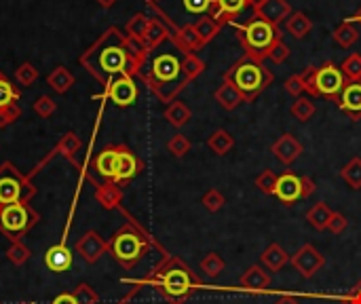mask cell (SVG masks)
Instances as JSON below:
<instances>
[{"instance_id": "obj_1", "label": "cell", "mask_w": 361, "mask_h": 304, "mask_svg": "<svg viewBox=\"0 0 361 304\" xmlns=\"http://www.w3.org/2000/svg\"><path fill=\"white\" fill-rule=\"evenodd\" d=\"M81 66L104 85V89L121 77H140L142 68L129 55L127 34L119 28H108L83 55Z\"/></svg>"}, {"instance_id": "obj_2", "label": "cell", "mask_w": 361, "mask_h": 304, "mask_svg": "<svg viewBox=\"0 0 361 304\" xmlns=\"http://www.w3.org/2000/svg\"><path fill=\"white\" fill-rule=\"evenodd\" d=\"M182 62H184V53L169 39L148 53L140 79L161 102L171 104L190 85V81L184 74Z\"/></svg>"}, {"instance_id": "obj_3", "label": "cell", "mask_w": 361, "mask_h": 304, "mask_svg": "<svg viewBox=\"0 0 361 304\" xmlns=\"http://www.w3.org/2000/svg\"><path fill=\"white\" fill-rule=\"evenodd\" d=\"M133 285H152L169 304H184L199 287L201 281L190 270V266L169 253H163V260L152 268V272L142 281H129Z\"/></svg>"}, {"instance_id": "obj_4", "label": "cell", "mask_w": 361, "mask_h": 304, "mask_svg": "<svg viewBox=\"0 0 361 304\" xmlns=\"http://www.w3.org/2000/svg\"><path fill=\"white\" fill-rule=\"evenodd\" d=\"M152 239L150 234L136 222V220H127L108 241V251L112 253V258L127 270H131L152 247Z\"/></svg>"}, {"instance_id": "obj_5", "label": "cell", "mask_w": 361, "mask_h": 304, "mask_svg": "<svg viewBox=\"0 0 361 304\" xmlns=\"http://www.w3.org/2000/svg\"><path fill=\"white\" fill-rule=\"evenodd\" d=\"M235 30H237V39L243 47L245 58H249L254 62L268 60V51L273 49V45L283 39L281 28H277L256 15H251L243 24H235Z\"/></svg>"}, {"instance_id": "obj_6", "label": "cell", "mask_w": 361, "mask_h": 304, "mask_svg": "<svg viewBox=\"0 0 361 304\" xmlns=\"http://www.w3.org/2000/svg\"><path fill=\"white\" fill-rule=\"evenodd\" d=\"M224 79L237 85L245 102H254L273 83V72L264 66V62H254L249 58H243L224 72Z\"/></svg>"}, {"instance_id": "obj_7", "label": "cell", "mask_w": 361, "mask_h": 304, "mask_svg": "<svg viewBox=\"0 0 361 304\" xmlns=\"http://www.w3.org/2000/svg\"><path fill=\"white\" fill-rule=\"evenodd\" d=\"M300 77L304 81V91L308 98H327L332 102H338L346 85L342 70L334 62H325L319 68L308 66L300 72Z\"/></svg>"}, {"instance_id": "obj_8", "label": "cell", "mask_w": 361, "mask_h": 304, "mask_svg": "<svg viewBox=\"0 0 361 304\" xmlns=\"http://www.w3.org/2000/svg\"><path fill=\"white\" fill-rule=\"evenodd\" d=\"M37 188L32 182L18 171L13 163L0 165V207L11 203H28L34 197Z\"/></svg>"}, {"instance_id": "obj_9", "label": "cell", "mask_w": 361, "mask_h": 304, "mask_svg": "<svg viewBox=\"0 0 361 304\" xmlns=\"http://www.w3.org/2000/svg\"><path fill=\"white\" fill-rule=\"evenodd\" d=\"M39 220V213L30 203H11L0 207V230L11 239H20Z\"/></svg>"}, {"instance_id": "obj_10", "label": "cell", "mask_w": 361, "mask_h": 304, "mask_svg": "<svg viewBox=\"0 0 361 304\" xmlns=\"http://www.w3.org/2000/svg\"><path fill=\"white\" fill-rule=\"evenodd\" d=\"M313 192H315V182L308 176H296L291 171L277 176L275 197L283 205H294L300 199H308Z\"/></svg>"}, {"instance_id": "obj_11", "label": "cell", "mask_w": 361, "mask_h": 304, "mask_svg": "<svg viewBox=\"0 0 361 304\" xmlns=\"http://www.w3.org/2000/svg\"><path fill=\"white\" fill-rule=\"evenodd\" d=\"M289 262H291V266L300 272V277L310 279V277H315V275L323 268L325 258H323V253H321L315 245L304 243V245H300V247L294 251V256L289 258Z\"/></svg>"}, {"instance_id": "obj_12", "label": "cell", "mask_w": 361, "mask_h": 304, "mask_svg": "<svg viewBox=\"0 0 361 304\" xmlns=\"http://www.w3.org/2000/svg\"><path fill=\"white\" fill-rule=\"evenodd\" d=\"M104 95H106L114 106H121V108H127V106L136 104V100H138V85H136V79H133V77H121V79H117L114 83H110V85L104 89Z\"/></svg>"}, {"instance_id": "obj_13", "label": "cell", "mask_w": 361, "mask_h": 304, "mask_svg": "<svg viewBox=\"0 0 361 304\" xmlns=\"http://www.w3.org/2000/svg\"><path fill=\"white\" fill-rule=\"evenodd\" d=\"M144 169V163L127 148V146H119V159H117V173H114V184L123 186L127 182H131L140 171Z\"/></svg>"}, {"instance_id": "obj_14", "label": "cell", "mask_w": 361, "mask_h": 304, "mask_svg": "<svg viewBox=\"0 0 361 304\" xmlns=\"http://www.w3.org/2000/svg\"><path fill=\"white\" fill-rule=\"evenodd\" d=\"M336 104L353 123L361 121V81H346Z\"/></svg>"}, {"instance_id": "obj_15", "label": "cell", "mask_w": 361, "mask_h": 304, "mask_svg": "<svg viewBox=\"0 0 361 304\" xmlns=\"http://www.w3.org/2000/svg\"><path fill=\"white\" fill-rule=\"evenodd\" d=\"M106 251H108V241H104L100 237V232H96V230H87L77 241V253L89 264H96Z\"/></svg>"}, {"instance_id": "obj_16", "label": "cell", "mask_w": 361, "mask_h": 304, "mask_svg": "<svg viewBox=\"0 0 361 304\" xmlns=\"http://www.w3.org/2000/svg\"><path fill=\"white\" fill-rule=\"evenodd\" d=\"M251 15H256V18L279 28L291 15V7H289L287 0H264L256 11H251Z\"/></svg>"}, {"instance_id": "obj_17", "label": "cell", "mask_w": 361, "mask_h": 304, "mask_svg": "<svg viewBox=\"0 0 361 304\" xmlns=\"http://www.w3.org/2000/svg\"><path fill=\"white\" fill-rule=\"evenodd\" d=\"M270 152L277 161H281L283 165H291L294 161L300 159V154L304 152V146L296 140V136L291 133H283L281 138H277V142L270 146Z\"/></svg>"}, {"instance_id": "obj_18", "label": "cell", "mask_w": 361, "mask_h": 304, "mask_svg": "<svg viewBox=\"0 0 361 304\" xmlns=\"http://www.w3.org/2000/svg\"><path fill=\"white\" fill-rule=\"evenodd\" d=\"M171 41H173V45H176L184 55L197 53V51H201V49L205 47V43L201 41V37L197 34V30H195L192 24L173 30V32H171Z\"/></svg>"}, {"instance_id": "obj_19", "label": "cell", "mask_w": 361, "mask_h": 304, "mask_svg": "<svg viewBox=\"0 0 361 304\" xmlns=\"http://www.w3.org/2000/svg\"><path fill=\"white\" fill-rule=\"evenodd\" d=\"M214 98H216V102L220 104V108H224L226 112H230V110L239 108V106L245 102L243 93H241V91L237 89V85H235L232 81H228V79H224V81H222V85L216 89Z\"/></svg>"}, {"instance_id": "obj_20", "label": "cell", "mask_w": 361, "mask_h": 304, "mask_svg": "<svg viewBox=\"0 0 361 304\" xmlns=\"http://www.w3.org/2000/svg\"><path fill=\"white\" fill-rule=\"evenodd\" d=\"M45 264L53 272H66L72 266V251L68 249L66 243H58L47 249L45 253Z\"/></svg>"}, {"instance_id": "obj_21", "label": "cell", "mask_w": 361, "mask_h": 304, "mask_svg": "<svg viewBox=\"0 0 361 304\" xmlns=\"http://www.w3.org/2000/svg\"><path fill=\"white\" fill-rule=\"evenodd\" d=\"M117 159H119V146H108L102 152H98V157L93 159V169L106 182H112L117 173Z\"/></svg>"}, {"instance_id": "obj_22", "label": "cell", "mask_w": 361, "mask_h": 304, "mask_svg": "<svg viewBox=\"0 0 361 304\" xmlns=\"http://www.w3.org/2000/svg\"><path fill=\"white\" fill-rule=\"evenodd\" d=\"M247 9V0H216V11L214 18L226 26V24H235V20Z\"/></svg>"}, {"instance_id": "obj_23", "label": "cell", "mask_w": 361, "mask_h": 304, "mask_svg": "<svg viewBox=\"0 0 361 304\" xmlns=\"http://www.w3.org/2000/svg\"><path fill=\"white\" fill-rule=\"evenodd\" d=\"M241 285L249 291H264L270 287V275L260 266L251 264L243 275H241Z\"/></svg>"}, {"instance_id": "obj_24", "label": "cell", "mask_w": 361, "mask_h": 304, "mask_svg": "<svg viewBox=\"0 0 361 304\" xmlns=\"http://www.w3.org/2000/svg\"><path fill=\"white\" fill-rule=\"evenodd\" d=\"M96 201L104 209H119L123 203V190L114 182H104L96 188Z\"/></svg>"}, {"instance_id": "obj_25", "label": "cell", "mask_w": 361, "mask_h": 304, "mask_svg": "<svg viewBox=\"0 0 361 304\" xmlns=\"http://www.w3.org/2000/svg\"><path fill=\"white\" fill-rule=\"evenodd\" d=\"M169 39H171V28L161 18H150V26L144 37V45L148 47V51L157 49L159 45H163Z\"/></svg>"}, {"instance_id": "obj_26", "label": "cell", "mask_w": 361, "mask_h": 304, "mask_svg": "<svg viewBox=\"0 0 361 304\" xmlns=\"http://www.w3.org/2000/svg\"><path fill=\"white\" fill-rule=\"evenodd\" d=\"M262 264L270 270V272H279L289 264V253L283 249V245L279 243H270L264 251H262Z\"/></svg>"}, {"instance_id": "obj_27", "label": "cell", "mask_w": 361, "mask_h": 304, "mask_svg": "<svg viewBox=\"0 0 361 304\" xmlns=\"http://www.w3.org/2000/svg\"><path fill=\"white\" fill-rule=\"evenodd\" d=\"M285 30H287V34H291L294 39H304L306 34H310V30H313V22H310V18L306 15V13H302V11H291V15L285 20Z\"/></svg>"}, {"instance_id": "obj_28", "label": "cell", "mask_w": 361, "mask_h": 304, "mask_svg": "<svg viewBox=\"0 0 361 304\" xmlns=\"http://www.w3.org/2000/svg\"><path fill=\"white\" fill-rule=\"evenodd\" d=\"M163 117L167 119V123H169V125H173L176 129H180V127H184V125L192 119V112H190V108H188L184 102L176 100V102L167 104V108H165Z\"/></svg>"}, {"instance_id": "obj_29", "label": "cell", "mask_w": 361, "mask_h": 304, "mask_svg": "<svg viewBox=\"0 0 361 304\" xmlns=\"http://www.w3.org/2000/svg\"><path fill=\"white\" fill-rule=\"evenodd\" d=\"M207 148L218 154V157H224L228 154L232 148H235V138L226 131V129H216L209 138H207Z\"/></svg>"}, {"instance_id": "obj_30", "label": "cell", "mask_w": 361, "mask_h": 304, "mask_svg": "<svg viewBox=\"0 0 361 304\" xmlns=\"http://www.w3.org/2000/svg\"><path fill=\"white\" fill-rule=\"evenodd\" d=\"M332 207L327 203H315L308 211H306V222L315 228V230H327V224H329V218H332Z\"/></svg>"}, {"instance_id": "obj_31", "label": "cell", "mask_w": 361, "mask_h": 304, "mask_svg": "<svg viewBox=\"0 0 361 304\" xmlns=\"http://www.w3.org/2000/svg\"><path fill=\"white\" fill-rule=\"evenodd\" d=\"M47 85H49L55 93H66V91L74 85V74H72L66 66H58V68H53V72H49Z\"/></svg>"}, {"instance_id": "obj_32", "label": "cell", "mask_w": 361, "mask_h": 304, "mask_svg": "<svg viewBox=\"0 0 361 304\" xmlns=\"http://www.w3.org/2000/svg\"><path fill=\"white\" fill-rule=\"evenodd\" d=\"M332 37H334V41H336V45L338 47H342V49H350L357 41H359V30H357V26L353 24V22H342L334 32H332Z\"/></svg>"}, {"instance_id": "obj_33", "label": "cell", "mask_w": 361, "mask_h": 304, "mask_svg": "<svg viewBox=\"0 0 361 304\" xmlns=\"http://www.w3.org/2000/svg\"><path fill=\"white\" fill-rule=\"evenodd\" d=\"M317 112V106L313 102V98L308 95H302V98H296L289 106V114L298 121V123H306L315 117Z\"/></svg>"}, {"instance_id": "obj_34", "label": "cell", "mask_w": 361, "mask_h": 304, "mask_svg": "<svg viewBox=\"0 0 361 304\" xmlns=\"http://www.w3.org/2000/svg\"><path fill=\"white\" fill-rule=\"evenodd\" d=\"M195 30H197V34L201 37V41L207 45L209 41H214L218 34H220V30H222V24L214 18V15H203V18H199L195 24Z\"/></svg>"}, {"instance_id": "obj_35", "label": "cell", "mask_w": 361, "mask_h": 304, "mask_svg": "<svg viewBox=\"0 0 361 304\" xmlns=\"http://www.w3.org/2000/svg\"><path fill=\"white\" fill-rule=\"evenodd\" d=\"M81 146H83L81 138H79L74 131H68V133L62 136V140L58 142L55 150L60 152V157H64L66 161L74 163V157H77V152L81 150Z\"/></svg>"}, {"instance_id": "obj_36", "label": "cell", "mask_w": 361, "mask_h": 304, "mask_svg": "<svg viewBox=\"0 0 361 304\" xmlns=\"http://www.w3.org/2000/svg\"><path fill=\"white\" fill-rule=\"evenodd\" d=\"M340 178L344 180V184L350 190H361V159L353 157L342 169H340Z\"/></svg>"}, {"instance_id": "obj_37", "label": "cell", "mask_w": 361, "mask_h": 304, "mask_svg": "<svg viewBox=\"0 0 361 304\" xmlns=\"http://www.w3.org/2000/svg\"><path fill=\"white\" fill-rule=\"evenodd\" d=\"M148 26H150V18H148L146 13H136V15L127 22V26H125V34L144 41V37H146V32H148Z\"/></svg>"}, {"instance_id": "obj_38", "label": "cell", "mask_w": 361, "mask_h": 304, "mask_svg": "<svg viewBox=\"0 0 361 304\" xmlns=\"http://www.w3.org/2000/svg\"><path fill=\"white\" fill-rule=\"evenodd\" d=\"M224 260H222V256L220 253H216V251H209L203 260H201V270L205 272V277H209V279H216V277H220V272L224 270Z\"/></svg>"}, {"instance_id": "obj_39", "label": "cell", "mask_w": 361, "mask_h": 304, "mask_svg": "<svg viewBox=\"0 0 361 304\" xmlns=\"http://www.w3.org/2000/svg\"><path fill=\"white\" fill-rule=\"evenodd\" d=\"M182 68H184L186 79L192 83V81H197V79L205 72V62H203L197 53H190V55H184Z\"/></svg>"}, {"instance_id": "obj_40", "label": "cell", "mask_w": 361, "mask_h": 304, "mask_svg": "<svg viewBox=\"0 0 361 304\" xmlns=\"http://www.w3.org/2000/svg\"><path fill=\"white\" fill-rule=\"evenodd\" d=\"M18 100H20L18 87L5 74H0V108L9 106V104H15Z\"/></svg>"}, {"instance_id": "obj_41", "label": "cell", "mask_w": 361, "mask_h": 304, "mask_svg": "<svg viewBox=\"0 0 361 304\" xmlns=\"http://www.w3.org/2000/svg\"><path fill=\"white\" fill-rule=\"evenodd\" d=\"M340 70H342V74H344L346 81H361V55L350 53V55L342 62Z\"/></svg>"}, {"instance_id": "obj_42", "label": "cell", "mask_w": 361, "mask_h": 304, "mask_svg": "<svg viewBox=\"0 0 361 304\" xmlns=\"http://www.w3.org/2000/svg\"><path fill=\"white\" fill-rule=\"evenodd\" d=\"M37 79H39V68H37L34 64H30V62H24V64L18 68V72H15V81H18L22 87H32V85L37 83Z\"/></svg>"}, {"instance_id": "obj_43", "label": "cell", "mask_w": 361, "mask_h": 304, "mask_svg": "<svg viewBox=\"0 0 361 304\" xmlns=\"http://www.w3.org/2000/svg\"><path fill=\"white\" fill-rule=\"evenodd\" d=\"M190 140L186 138V136H182V133H176L169 142H167V150L176 157V159H182V157H186L188 152H190Z\"/></svg>"}, {"instance_id": "obj_44", "label": "cell", "mask_w": 361, "mask_h": 304, "mask_svg": "<svg viewBox=\"0 0 361 304\" xmlns=\"http://www.w3.org/2000/svg\"><path fill=\"white\" fill-rule=\"evenodd\" d=\"M201 203H203V207H205L207 211L216 213V211H220V209L224 207L226 199H224V194H222V192H220L218 188H209V190H207V192L203 194Z\"/></svg>"}, {"instance_id": "obj_45", "label": "cell", "mask_w": 361, "mask_h": 304, "mask_svg": "<svg viewBox=\"0 0 361 304\" xmlns=\"http://www.w3.org/2000/svg\"><path fill=\"white\" fill-rule=\"evenodd\" d=\"M34 112L41 117V119H51L55 112H58V102L49 95H41L37 102H34Z\"/></svg>"}, {"instance_id": "obj_46", "label": "cell", "mask_w": 361, "mask_h": 304, "mask_svg": "<svg viewBox=\"0 0 361 304\" xmlns=\"http://www.w3.org/2000/svg\"><path fill=\"white\" fill-rule=\"evenodd\" d=\"M9 260L15 264V266H22L28 258H30V249L20 241V239H11V247H9Z\"/></svg>"}, {"instance_id": "obj_47", "label": "cell", "mask_w": 361, "mask_h": 304, "mask_svg": "<svg viewBox=\"0 0 361 304\" xmlns=\"http://www.w3.org/2000/svg\"><path fill=\"white\" fill-rule=\"evenodd\" d=\"M72 296L77 298V302H79V304H98V302H100V296L93 291V287H91L89 283H81V285H77V287H74V291H72Z\"/></svg>"}, {"instance_id": "obj_48", "label": "cell", "mask_w": 361, "mask_h": 304, "mask_svg": "<svg viewBox=\"0 0 361 304\" xmlns=\"http://www.w3.org/2000/svg\"><path fill=\"white\" fill-rule=\"evenodd\" d=\"M275 186H277V176L270 169H264L258 178H256V188L264 194H275Z\"/></svg>"}, {"instance_id": "obj_49", "label": "cell", "mask_w": 361, "mask_h": 304, "mask_svg": "<svg viewBox=\"0 0 361 304\" xmlns=\"http://www.w3.org/2000/svg\"><path fill=\"white\" fill-rule=\"evenodd\" d=\"M22 117V108L18 104H9L0 108V129H7Z\"/></svg>"}, {"instance_id": "obj_50", "label": "cell", "mask_w": 361, "mask_h": 304, "mask_svg": "<svg viewBox=\"0 0 361 304\" xmlns=\"http://www.w3.org/2000/svg\"><path fill=\"white\" fill-rule=\"evenodd\" d=\"M287 58H289V47H287V45L283 43V39H281V41H277V43L273 45V49L268 51V60H270L273 64L281 66V64L287 62Z\"/></svg>"}, {"instance_id": "obj_51", "label": "cell", "mask_w": 361, "mask_h": 304, "mask_svg": "<svg viewBox=\"0 0 361 304\" xmlns=\"http://www.w3.org/2000/svg\"><path fill=\"white\" fill-rule=\"evenodd\" d=\"M285 91L296 100V98H302V95H306V91H304V81H302V77L300 74H294V77H289L287 81H285Z\"/></svg>"}, {"instance_id": "obj_52", "label": "cell", "mask_w": 361, "mask_h": 304, "mask_svg": "<svg viewBox=\"0 0 361 304\" xmlns=\"http://www.w3.org/2000/svg\"><path fill=\"white\" fill-rule=\"evenodd\" d=\"M346 226H348L346 216H344V213H340V211H332V218H329L327 230H329L332 234H342V232L346 230Z\"/></svg>"}, {"instance_id": "obj_53", "label": "cell", "mask_w": 361, "mask_h": 304, "mask_svg": "<svg viewBox=\"0 0 361 304\" xmlns=\"http://www.w3.org/2000/svg\"><path fill=\"white\" fill-rule=\"evenodd\" d=\"M342 304H361V279H359L357 285L342 298Z\"/></svg>"}, {"instance_id": "obj_54", "label": "cell", "mask_w": 361, "mask_h": 304, "mask_svg": "<svg viewBox=\"0 0 361 304\" xmlns=\"http://www.w3.org/2000/svg\"><path fill=\"white\" fill-rule=\"evenodd\" d=\"M51 304H79V302H77V298L72 296V291H64V293L55 296Z\"/></svg>"}, {"instance_id": "obj_55", "label": "cell", "mask_w": 361, "mask_h": 304, "mask_svg": "<svg viewBox=\"0 0 361 304\" xmlns=\"http://www.w3.org/2000/svg\"><path fill=\"white\" fill-rule=\"evenodd\" d=\"M275 304H300V300L298 298H294V296H279L277 300H275Z\"/></svg>"}, {"instance_id": "obj_56", "label": "cell", "mask_w": 361, "mask_h": 304, "mask_svg": "<svg viewBox=\"0 0 361 304\" xmlns=\"http://www.w3.org/2000/svg\"><path fill=\"white\" fill-rule=\"evenodd\" d=\"M264 3V0H247V9H251V11H256L260 5Z\"/></svg>"}, {"instance_id": "obj_57", "label": "cell", "mask_w": 361, "mask_h": 304, "mask_svg": "<svg viewBox=\"0 0 361 304\" xmlns=\"http://www.w3.org/2000/svg\"><path fill=\"white\" fill-rule=\"evenodd\" d=\"M96 3H98L100 7H104V9H110V7L117 3V0H96Z\"/></svg>"}, {"instance_id": "obj_58", "label": "cell", "mask_w": 361, "mask_h": 304, "mask_svg": "<svg viewBox=\"0 0 361 304\" xmlns=\"http://www.w3.org/2000/svg\"><path fill=\"white\" fill-rule=\"evenodd\" d=\"M348 22H353V24H361V9H359V11H357V13H355V15H353Z\"/></svg>"}]
</instances>
